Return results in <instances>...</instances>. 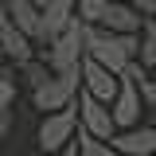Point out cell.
I'll return each instance as SVG.
<instances>
[{
	"mask_svg": "<svg viewBox=\"0 0 156 156\" xmlns=\"http://www.w3.org/2000/svg\"><path fill=\"white\" fill-rule=\"evenodd\" d=\"M78 129V109L66 105V109H55V113H43V125H39V148L55 156L66 140H74Z\"/></svg>",
	"mask_w": 156,
	"mask_h": 156,
	"instance_id": "cell-5",
	"label": "cell"
},
{
	"mask_svg": "<svg viewBox=\"0 0 156 156\" xmlns=\"http://www.w3.org/2000/svg\"><path fill=\"white\" fill-rule=\"evenodd\" d=\"M86 58V23L74 20L66 23L55 39L43 43V62L51 66V74H62V70H78Z\"/></svg>",
	"mask_w": 156,
	"mask_h": 156,
	"instance_id": "cell-2",
	"label": "cell"
},
{
	"mask_svg": "<svg viewBox=\"0 0 156 156\" xmlns=\"http://www.w3.org/2000/svg\"><path fill=\"white\" fill-rule=\"evenodd\" d=\"M105 4H109V0H78V20H82V23H98L101 12H105Z\"/></svg>",
	"mask_w": 156,
	"mask_h": 156,
	"instance_id": "cell-16",
	"label": "cell"
},
{
	"mask_svg": "<svg viewBox=\"0 0 156 156\" xmlns=\"http://www.w3.org/2000/svg\"><path fill=\"white\" fill-rule=\"evenodd\" d=\"M152 156H156V152H152Z\"/></svg>",
	"mask_w": 156,
	"mask_h": 156,
	"instance_id": "cell-25",
	"label": "cell"
},
{
	"mask_svg": "<svg viewBox=\"0 0 156 156\" xmlns=\"http://www.w3.org/2000/svg\"><path fill=\"white\" fill-rule=\"evenodd\" d=\"M136 86H140V101H144V109H152L156 113V78H136Z\"/></svg>",
	"mask_w": 156,
	"mask_h": 156,
	"instance_id": "cell-17",
	"label": "cell"
},
{
	"mask_svg": "<svg viewBox=\"0 0 156 156\" xmlns=\"http://www.w3.org/2000/svg\"><path fill=\"white\" fill-rule=\"evenodd\" d=\"M140 86H136V78L121 74V86H117L113 101H109V113H113V125L117 129H133L140 125Z\"/></svg>",
	"mask_w": 156,
	"mask_h": 156,
	"instance_id": "cell-6",
	"label": "cell"
},
{
	"mask_svg": "<svg viewBox=\"0 0 156 156\" xmlns=\"http://www.w3.org/2000/svg\"><path fill=\"white\" fill-rule=\"evenodd\" d=\"M4 4V12L16 20V27H23L27 35L39 43V16H43V4H35V0H0Z\"/></svg>",
	"mask_w": 156,
	"mask_h": 156,
	"instance_id": "cell-12",
	"label": "cell"
},
{
	"mask_svg": "<svg viewBox=\"0 0 156 156\" xmlns=\"http://www.w3.org/2000/svg\"><path fill=\"white\" fill-rule=\"evenodd\" d=\"M152 125H156V121H152Z\"/></svg>",
	"mask_w": 156,
	"mask_h": 156,
	"instance_id": "cell-24",
	"label": "cell"
},
{
	"mask_svg": "<svg viewBox=\"0 0 156 156\" xmlns=\"http://www.w3.org/2000/svg\"><path fill=\"white\" fill-rule=\"evenodd\" d=\"M125 4H136V0H125Z\"/></svg>",
	"mask_w": 156,
	"mask_h": 156,
	"instance_id": "cell-23",
	"label": "cell"
},
{
	"mask_svg": "<svg viewBox=\"0 0 156 156\" xmlns=\"http://www.w3.org/2000/svg\"><path fill=\"white\" fill-rule=\"evenodd\" d=\"M20 74H23V82H27V86H31V90H35V86H43V82H47V78H51V66H47V62H43V58H27V62H20L16 66Z\"/></svg>",
	"mask_w": 156,
	"mask_h": 156,
	"instance_id": "cell-14",
	"label": "cell"
},
{
	"mask_svg": "<svg viewBox=\"0 0 156 156\" xmlns=\"http://www.w3.org/2000/svg\"><path fill=\"white\" fill-rule=\"evenodd\" d=\"M78 152L82 156H121L109 140H98V136H90L86 129H78Z\"/></svg>",
	"mask_w": 156,
	"mask_h": 156,
	"instance_id": "cell-15",
	"label": "cell"
},
{
	"mask_svg": "<svg viewBox=\"0 0 156 156\" xmlns=\"http://www.w3.org/2000/svg\"><path fill=\"white\" fill-rule=\"evenodd\" d=\"M55 156H82V152H78V140H66V144H62Z\"/></svg>",
	"mask_w": 156,
	"mask_h": 156,
	"instance_id": "cell-21",
	"label": "cell"
},
{
	"mask_svg": "<svg viewBox=\"0 0 156 156\" xmlns=\"http://www.w3.org/2000/svg\"><path fill=\"white\" fill-rule=\"evenodd\" d=\"M78 86H82V66H78V70L51 74L43 86H35V90H31V98H35V109H43V113H55V109H66V105H74Z\"/></svg>",
	"mask_w": 156,
	"mask_h": 156,
	"instance_id": "cell-3",
	"label": "cell"
},
{
	"mask_svg": "<svg viewBox=\"0 0 156 156\" xmlns=\"http://www.w3.org/2000/svg\"><path fill=\"white\" fill-rule=\"evenodd\" d=\"M74 109H78V129H86L90 136H98V140H109V136L117 133L113 113H109V101L94 98L90 90H82V94L74 98Z\"/></svg>",
	"mask_w": 156,
	"mask_h": 156,
	"instance_id": "cell-4",
	"label": "cell"
},
{
	"mask_svg": "<svg viewBox=\"0 0 156 156\" xmlns=\"http://www.w3.org/2000/svg\"><path fill=\"white\" fill-rule=\"evenodd\" d=\"M74 20H78V0H47L43 4V16H39V43L55 39Z\"/></svg>",
	"mask_w": 156,
	"mask_h": 156,
	"instance_id": "cell-10",
	"label": "cell"
},
{
	"mask_svg": "<svg viewBox=\"0 0 156 156\" xmlns=\"http://www.w3.org/2000/svg\"><path fill=\"white\" fill-rule=\"evenodd\" d=\"M12 129V109H0V148H4V136Z\"/></svg>",
	"mask_w": 156,
	"mask_h": 156,
	"instance_id": "cell-20",
	"label": "cell"
},
{
	"mask_svg": "<svg viewBox=\"0 0 156 156\" xmlns=\"http://www.w3.org/2000/svg\"><path fill=\"white\" fill-rule=\"evenodd\" d=\"M136 12L148 20V23H156V0H136Z\"/></svg>",
	"mask_w": 156,
	"mask_h": 156,
	"instance_id": "cell-19",
	"label": "cell"
},
{
	"mask_svg": "<svg viewBox=\"0 0 156 156\" xmlns=\"http://www.w3.org/2000/svg\"><path fill=\"white\" fill-rule=\"evenodd\" d=\"M12 101H16V82L0 78V109H12Z\"/></svg>",
	"mask_w": 156,
	"mask_h": 156,
	"instance_id": "cell-18",
	"label": "cell"
},
{
	"mask_svg": "<svg viewBox=\"0 0 156 156\" xmlns=\"http://www.w3.org/2000/svg\"><path fill=\"white\" fill-rule=\"evenodd\" d=\"M35 4H47V0H35Z\"/></svg>",
	"mask_w": 156,
	"mask_h": 156,
	"instance_id": "cell-22",
	"label": "cell"
},
{
	"mask_svg": "<svg viewBox=\"0 0 156 156\" xmlns=\"http://www.w3.org/2000/svg\"><path fill=\"white\" fill-rule=\"evenodd\" d=\"M117 86H121V74H113L109 66H101L98 58H82V90H90L94 98H101V101H113Z\"/></svg>",
	"mask_w": 156,
	"mask_h": 156,
	"instance_id": "cell-9",
	"label": "cell"
},
{
	"mask_svg": "<svg viewBox=\"0 0 156 156\" xmlns=\"http://www.w3.org/2000/svg\"><path fill=\"white\" fill-rule=\"evenodd\" d=\"M86 55L109 66L113 74H125V66L136 58V35L105 31L101 23H86Z\"/></svg>",
	"mask_w": 156,
	"mask_h": 156,
	"instance_id": "cell-1",
	"label": "cell"
},
{
	"mask_svg": "<svg viewBox=\"0 0 156 156\" xmlns=\"http://www.w3.org/2000/svg\"><path fill=\"white\" fill-rule=\"evenodd\" d=\"M136 62L148 70V66H156V23H140V31H136Z\"/></svg>",
	"mask_w": 156,
	"mask_h": 156,
	"instance_id": "cell-13",
	"label": "cell"
},
{
	"mask_svg": "<svg viewBox=\"0 0 156 156\" xmlns=\"http://www.w3.org/2000/svg\"><path fill=\"white\" fill-rule=\"evenodd\" d=\"M98 23H101L105 31H121V35H136V31H140V23H144V16L136 12V4H125V0H109Z\"/></svg>",
	"mask_w": 156,
	"mask_h": 156,
	"instance_id": "cell-11",
	"label": "cell"
},
{
	"mask_svg": "<svg viewBox=\"0 0 156 156\" xmlns=\"http://www.w3.org/2000/svg\"><path fill=\"white\" fill-rule=\"evenodd\" d=\"M121 156H152L156 152V125H133V129H117L109 136Z\"/></svg>",
	"mask_w": 156,
	"mask_h": 156,
	"instance_id": "cell-8",
	"label": "cell"
},
{
	"mask_svg": "<svg viewBox=\"0 0 156 156\" xmlns=\"http://www.w3.org/2000/svg\"><path fill=\"white\" fill-rule=\"evenodd\" d=\"M0 51L8 55V62H27V58H35V39L27 35L23 27H16V20L4 12V4H0Z\"/></svg>",
	"mask_w": 156,
	"mask_h": 156,
	"instance_id": "cell-7",
	"label": "cell"
}]
</instances>
